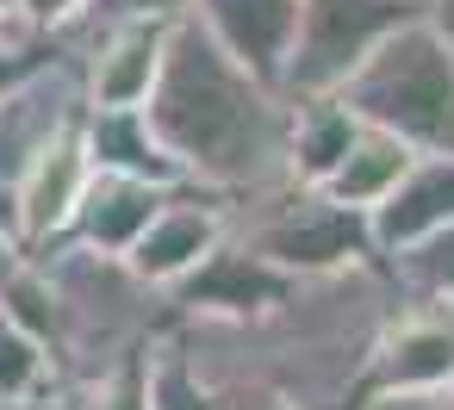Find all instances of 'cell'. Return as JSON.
Instances as JSON below:
<instances>
[{"label":"cell","mask_w":454,"mask_h":410,"mask_svg":"<svg viewBox=\"0 0 454 410\" xmlns=\"http://www.w3.org/2000/svg\"><path fill=\"white\" fill-rule=\"evenodd\" d=\"M7 7H13V0H0V13H7Z\"/></svg>","instance_id":"cell-24"},{"label":"cell","mask_w":454,"mask_h":410,"mask_svg":"<svg viewBox=\"0 0 454 410\" xmlns=\"http://www.w3.org/2000/svg\"><path fill=\"white\" fill-rule=\"evenodd\" d=\"M448 391H454V379H448Z\"/></svg>","instance_id":"cell-25"},{"label":"cell","mask_w":454,"mask_h":410,"mask_svg":"<svg viewBox=\"0 0 454 410\" xmlns=\"http://www.w3.org/2000/svg\"><path fill=\"white\" fill-rule=\"evenodd\" d=\"M187 13V0H88V26L100 19H175Z\"/></svg>","instance_id":"cell-20"},{"label":"cell","mask_w":454,"mask_h":410,"mask_svg":"<svg viewBox=\"0 0 454 410\" xmlns=\"http://www.w3.org/2000/svg\"><path fill=\"white\" fill-rule=\"evenodd\" d=\"M380 261H386V274H392V286H398L404 298L454 305V218H448L442 230H429V236H417V243L380 255Z\"/></svg>","instance_id":"cell-16"},{"label":"cell","mask_w":454,"mask_h":410,"mask_svg":"<svg viewBox=\"0 0 454 410\" xmlns=\"http://www.w3.org/2000/svg\"><path fill=\"white\" fill-rule=\"evenodd\" d=\"M355 125L361 119L336 94H286V181L317 187L330 174V162L348 150Z\"/></svg>","instance_id":"cell-14"},{"label":"cell","mask_w":454,"mask_h":410,"mask_svg":"<svg viewBox=\"0 0 454 410\" xmlns=\"http://www.w3.org/2000/svg\"><path fill=\"white\" fill-rule=\"evenodd\" d=\"M51 385H57L51 348L0 311V404H7V398H32V391H51Z\"/></svg>","instance_id":"cell-19"},{"label":"cell","mask_w":454,"mask_h":410,"mask_svg":"<svg viewBox=\"0 0 454 410\" xmlns=\"http://www.w3.org/2000/svg\"><path fill=\"white\" fill-rule=\"evenodd\" d=\"M404 305L411 311L386 317L367 348L361 367L367 391H442L454 379V305H423V298Z\"/></svg>","instance_id":"cell-7"},{"label":"cell","mask_w":454,"mask_h":410,"mask_svg":"<svg viewBox=\"0 0 454 410\" xmlns=\"http://www.w3.org/2000/svg\"><path fill=\"white\" fill-rule=\"evenodd\" d=\"M13 236V224H7V193H0V243H7Z\"/></svg>","instance_id":"cell-23"},{"label":"cell","mask_w":454,"mask_h":410,"mask_svg":"<svg viewBox=\"0 0 454 410\" xmlns=\"http://www.w3.org/2000/svg\"><path fill=\"white\" fill-rule=\"evenodd\" d=\"M224 199L200 193V187H168V199L150 212V224L137 230V243L119 255L137 280H150L156 292H168L175 280H187L218 243H224Z\"/></svg>","instance_id":"cell-6"},{"label":"cell","mask_w":454,"mask_h":410,"mask_svg":"<svg viewBox=\"0 0 454 410\" xmlns=\"http://www.w3.org/2000/svg\"><path fill=\"white\" fill-rule=\"evenodd\" d=\"M82 32V106H144L156 63H162V38L168 19H100V26H75Z\"/></svg>","instance_id":"cell-8"},{"label":"cell","mask_w":454,"mask_h":410,"mask_svg":"<svg viewBox=\"0 0 454 410\" xmlns=\"http://www.w3.org/2000/svg\"><path fill=\"white\" fill-rule=\"evenodd\" d=\"M454 218V156H411L404 174L392 181V193L361 218L373 255H392L429 230H442Z\"/></svg>","instance_id":"cell-11"},{"label":"cell","mask_w":454,"mask_h":410,"mask_svg":"<svg viewBox=\"0 0 454 410\" xmlns=\"http://www.w3.org/2000/svg\"><path fill=\"white\" fill-rule=\"evenodd\" d=\"M224 236L243 243L255 261L280 267V274H330L348 261H367V224L342 205H330L317 187L305 181H274L249 199H224Z\"/></svg>","instance_id":"cell-3"},{"label":"cell","mask_w":454,"mask_h":410,"mask_svg":"<svg viewBox=\"0 0 454 410\" xmlns=\"http://www.w3.org/2000/svg\"><path fill=\"white\" fill-rule=\"evenodd\" d=\"M51 398H57V410H144V354H125L100 373L63 379Z\"/></svg>","instance_id":"cell-18"},{"label":"cell","mask_w":454,"mask_h":410,"mask_svg":"<svg viewBox=\"0 0 454 410\" xmlns=\"http://www.w3.org/2000/svg\"><path fill=\"white\" fill-rule=\"evenodd\" d=\"M162 199H168V187H156V181L88 168V187H82V199L69 212V230L57 243H75V249H94V255H125Z\"/></svg>","instance_id":"cell-10"},{"label":"cell","mask_w":454,"mask_h":410,"mask_svg":"<svg viewBox=\"0 0 454 410\" xmlns=\"http://www.w3.org/2000/svg\"><path fill=\"white\" fill-rule=\"evenodd\" d=\"M417 13L423 0H299L293 44L280 63V94H336L348 69Z\"/></svg>","instance_id":"cell-4"},{"label":"cell","mask_w":454,"mask_h":410,"mask_svg":"<svg viewBox=\"0 0 454 410\" xmlns=\"http://www.w3.org/2000/svg\"><path fill=\"white\" fill-rule=\"evenodd\" d=\"M57 63H82V32H38L32 19H20L13 7L0 13V100L20 94L26 81H38Z\"/></svg>","instance_id":"cell-15"},{"label":"cell","mask_w":454,"mask_h":410,"mask_svg":"<svg viewBox=\"0 0 454 410\" xmlns=\"http://www.w3.org/2000/svg\"><path fill=\"white\" fill-rule=\"evenodd\" d=\"M75 131H82V150H88L94 168L137 174V181H156V187H187L181 168H175V156L150 131L144 106H82L75 112Z\"/></svg>","instance_id":"cell-12"},{"label":"cell","mask_w":454,"mask_h":410,"mask_svg":"<svg viewBox=\"0 0 454 410\" xmlns=\"http://www.w3.org/2000/svg\"><path fill=\"white\" fill-rule=\"evenodd\" d=\"M144 410H224V404L181 342H150L144 348Z\"/></svg>","instance_id":"cell-17"},{"label":"cell","mask_w":454,"mask_h":410,"mask_svg":"<svg viewBox=\"0 0 454 410\" xmlns=\"http://www.w3.org/2000/svg\"><path fill=\"white\" fill-rule=\"evenodd\" d=\"M144 119L200 193L249 199L286 181V94L224 57L187 13L168 19Z\"/></svg>","instance_id":"cell-1"},{"label":"cell","mask_w":454,"mask_h":410,"mask_svg":"<svg viewBox=\"0 0 454 410\" xmlns=\"http://www.w3.org/2000/svg\"><path fill=\"white\" fill-rule=\"evenodd\" d=\"M411 156H417V150H411V143H398L392 131H380V125H355L348 150L330 162V174L317 181V193H324L330 205H342V212L367 218V212L392 193V181L404 174V162H411Z\"/></svg>","instance_id":"cell-13"},{"label":"cell","mask_w":454,"mask_h":410,"mask_svg":"<svg viewBox=\"0 0 454 410\" xmlns=\"http://www.w3.org/2000/svg\"><path fill=\"white\" fill-rule=\"evenodd\" d=\"M187 19L224 57H237L249 75L280 88V63H286V44H293L299 0H187Z\"/></svg>","instance_id":"cell-9"},{"label":"cell","mask_w":454,"mask_h":410,"mask_svg":"<svg viewBox=\"0 0 454 410\" xmlns=\"http://www.w3.org/2000/svg\"><path fill=\"white\" fill-rule=\"evenodd\" d=\"M82 112V106H75ZM75 112L63 119V125H51L32 150H26V162H20V174H13V187H7V224H13V243H26V249H44V243H57L63 230H69V212H75V199H82V187H88V150H82V131H75Z\"/></svg>","instance_id":"cell-5"},{"label":"cell","mask_w":454,"mask_h":410,"mask_svg":"<svg viewBox=\"0 0 454 410\" xmlns=\"http://www.w3.org/2000/svg\"><path fill=\"white\" fill-rule=\"evenodd\" d=\"M13 13L32 19L38 32H69L88 19V0H13Z\"/></svg>","instance_id":"cell-21"},{"label":"cell","mask_w":454,"mask_h":410,"mask_svg":"<svg viewBox=\"0 0 454 410\" xmlns=\"http://www.w3.org/2000/svg\"><path fill=\"white\" fill-rule=\"evenodd\" d=\"M336 100L361 119L411 143L417 156H454V50L429 32V19H404L386 32L336 88Z\"/></svg>","instance_id":"cell-2"},{"label":"cell","mask_w":454,"mask_h":410,"mask_svg":"<svg viewBox=\"0 0 454 410\" xmlns=\"http://www.w3.org/2000/svg\"><path fill=\"white\" fill-rule=\"evenodd\" d=\"M423 19H429V32L454 50V0H423Z\"/></svg>","instance_id":"cell-22"}]
</instances>
